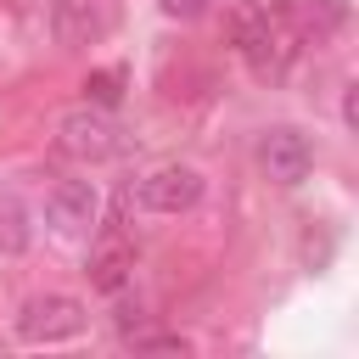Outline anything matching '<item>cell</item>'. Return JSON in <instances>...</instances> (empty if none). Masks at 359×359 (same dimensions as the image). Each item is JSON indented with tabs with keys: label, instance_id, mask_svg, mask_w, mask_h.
I'll use <instances>...</instances> for the list:
<instances>
[{
	"label": "cell",
	"instance_id": "6da1fadb",
	"mask_svg": "<svg viewBox=\"0 0 359 359\" xmlns=\"http://www.w3.org/2000/svg\"><path fill=\"white\" fill-rule=\"evenodd\" d=\"M230 39L241 50V62L258 79H280L297 56V22H292V0H241L230 17Z\"/></svg>",
	"mask_w": 359,
	"mask_h": 359
},
{
	"label": "cell",
	"instance_id": "7a4b0ae2",
	"mask_svg": "<svg viewBox=\"0 0 359 359\" xmlns=\"http://www.w3.org/2000/svg\"><path fill=\"white\" fill-rule=\"evenodd\" d=\"M84 331V303L67 297V292H45V297H28L22 314H17V337L34 342V348H50V342H73Z\"/></svg>",
	"mask_w": 359,
	"mask_h": 359
},
{
	"label": "cell",
	"instance_id": "3957f363",
	"mask_svg": "<svg viewBox=\"0 0 359 359\" xmlns=\"http://www.w3.org/2000/svg\"><path fill=\"white\" fill-rule=\"evenodd\" d=\"M56 140H62V151L67 157H79V163H107V157H118V123L101 112V107H73V112H62V123H56Z\"/></svg>",
	"mask_w": 359,
	"mask_h": 359
},
{
	"label": "cell",
	"instance_id": "277c9868",
	"mask_svg": "<svg viewBox=\"0 0 359 359\" xmlns=\"http://www.w3.org/2000/svg\"><path fill=\"white\" fill-rule=\"evenodd\" d=\"M258 168L275 180V185H303L309 168H314V146L303 129L280 123V129H264L258 135Z\"/></svg>",
	"mask_w": 359,
	"mask_h": 359
},
{
	"label": "cell",
	"instance_id": "5b68a950",
	"mask_svg": "<svg viewBox=\"0 0 359 359\" xmlns=\"http://www.w3.org/2000/svg\"><path fill=\"white\" fill-rule=\"evenodd\" d=\"M135 196H140V208H151V213H191V208L202 202V174H196L191 163H163V168H151V174L135 185Z\"/></svg>",
	"mask_w": 359,
	"mask_h": 359
},
{
	"label": "cell",
	"instance_id": "8992f818",
	"mask_svg": "<svg viewBox=\"0 0 359 359\" xmlns=\"http://www.w3.org/2000/svg\"><path fill=\"white\" fill-rule=\"evenodd\" d=\"M90 286L95 292H123L129 286V275H135V241L123 236V224L112 219V224H101V236H95V247H90Z\"/></svg>",
	"mask_w": 359,
	"mask_h": 359
},
{
	"label": "cell",
	"instance_id": "52a82bcc",
	"mask_svg": "<svg viewBox=\"0 0 359 359\" xmlns=\"http://www.w3.org/2000/svg\"><path fill=\"white\" fill-rule=\"evenodd\" d=\"M45 219H50L62 236H84V230L101 219V196H95V185H90V180H62V185H50V196H45Z\"/></svg>",
	"mask_w": 359,
	"mask_h": 359
},
{
	"label": "cell",
	"instance_id": "ba28073f",
	"mask_svg": "<svg viewBox=\"0 0 359 359\" xmlns=\"http://www.w3.org/2000/svg\"><path fill=\"white\" fill-rule=\"evenodd\" d=\"M28 241H34V230H28V213H22V202L11 196V191H0V252H28Z\"/></svg>",
	"mask_w": 359,
	"mask_h": 359
},
{
	"label": "cell",
	"instance_id": "9c48e42d",
	"mask_svg": "<svg viewBox=\"0 0 359 359\" xmlns=\"http://www.w3.org/2000/svg\"><path fill=\"white\" fill-rule=\"evenodd\" d=\"M84 90H90V107L112 112V107L123 101V67H101V73H90V79H84Z\"/></svg>",
	"mask_w": 359,
	"mask_h": 359
},
{
	"label": "cell",
	"instance_id": "30bf717a",
	"mask_svg": "<svg viewBox=\"0 0 359 359\" xmlns=\"http://www.w3.org/2000/svg\"><path fill=\"white\" fill-rule=\"evenodd\" d=\"M123 342H129L135 353H185V348H191L180 331H129Z\"/></svg>",
	"mask_w": 359,
	"mask_h": 359
},
{
	"label": "cell",
	"instance_id": "8fae6325",
	"mask_svg": "<svg viewBox=\"0 0 359 359\" xmlns=\"http://www.w3.org/2000/svg\"><path fill=\"white\" fill-rule=\"evenodd\" d=\"M95 28H101V22H95L90 11H79L73 0L56 11V34H62V45H79V39H84V34H95Z\"/></svg>",
	"mask_w": 359,
	"mask_h": 359
},
{
	"label": "cell",
	"instance_id": "7c38bea8",
	"mask_svg": "<svg viewBox=\"0 0 359 359\" xmlns=\"http://www.w3.org/2000/svg\"><path fill=\"white\" fill-rule=\"evenodd\" d=\"M168 17H180V22H191V17H202L208 11V0H157Z\"/></svg>",
	"mask_w": 359,
	"mask_h": 359
},
{
	"label": "cell",
	"instance_id": "4fadbf2b",
	"mask_svg": "<svg viewBox=\"0 0 359 359\" xmlns=\"http://www.w3.org/2000/svg\"><path fill=\"white\" fill-rule=\"evenodd\" d=\"M342 123H348V129L359 123V95H353V84H348V95H342Z\"/></svg>",
	"mask_w": 359,
	"mask_h": 359
}]
</instances>
